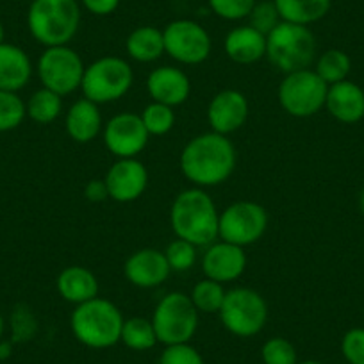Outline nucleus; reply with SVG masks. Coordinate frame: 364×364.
<instances>
[{"label": "nucleus", "mask_w": 364, "mask_h": 364, "mask_svg": "<svg viewBox=\"0 0 364 364\" xmlns=\"http://www.w3.org/2000/svg\"><path fill=\"white\" fill-rule=\"evenodd\" d=\"M225 288L222 282L211 281V279H202L200 282L193 286L190 293V299L193 306L197 307L198 313L205 314H218L223 300H225Z\"/></svg>", "instance_id": "nucleus-29"}, {"label": "nucleus", "mask_w": 364, "mask_h": 364, "mask_svg": "<svg viewBox=\"0 0 364 364\" xmlns=\"http://www.w3.org/2000/svg\"><path fill=\"white\" fill-rule=\"evenodd\" d=\"M2 336H4V318L0 314V339H2Z\"/></svg>", "instance_id": "nucleus-43"}, {"label": "nucleus", "mask_w": 364, "mask_h": 364, "mask_svg": "<svg viewBox=\"0 0 364 364\" xmlns=\"http://www.w3.org/2000/svg\"><path fill=\"white\" fill-rule=\"evenodd\" d=\"M328 84L314 70H296L286 73L279 84V104L295 118H309L320 113L327 100Z\"/></svg>", "instance_id": "nucleus-8"}, {"label": "nucleus", "mask_w": 364, "mask_h": 364, "mask_svg": "<svg viewBox=\"0 0 364 364\" xmlns=\"http://www.w3.org/2000/svg\"><path fill=\"white\" fill-rule=\"evenodd\" d=\"M4 36H6V31H4V26H2V22H0V45L4 43Z\"/></svg>", "instance_id": "nucleus-42"}, {"label": "nucleus", "mask_w": 364, "mask_h": 364, "mask_svg": "<svg viewBox=\"0 0 364 364\" xmlns=\"http://www.w3.org/2000/svg\"><path fill=\"white\" fill-rule=\"evenodd\" d=\"M350 68H352V61H350L348 54L339 50V48H331V50H325L323 54L316 59V68H314V72H316L328 86H332V84L346 80Z\"/></svg>", "instance_id": "nucleus-28"}, {"label": "nucleus", "mask_w": 364, "mask_h": 364, "mask_svg": "<svg viewBox=\"0 0 364 364\" xmlns=\"http://www.w3.org/2000/svg\"><path fill=\"white\" fill-rule=\"evenodd\" d=\"M27 117L26 102L18 93L0 90V132H9L22 125Z\"/></svg>", "instance_id": "nucleus-31"}, {"label": "nucleus", "mask_w": 364, "mask_h": 364, "mask_svg": "<svg viewBox=\"0 0 364 364\" xmlns=\"http://www.w3.org/2000/svg\"><path fill=\"white\" fill-rule=\"evenodd\" d=\"M55 288L65 302L79 306L99 296V279L90 268L73 264L59 273Z\"/></svg>", "instance_id": "nucleus-22"}, {"label": "nucleus", "mask_w": 364, "mask_h": 364, "mask_svg": "<svg viewBox=\"0 0 364 364\" xmlns=\"http://www.w3.org/2000/svg\"><path fill=\"white\" fill-rule=\"evenodd\" d=\"M236 149L227 136L204 132L186 143L181 152V171L197 188L220 186L236 168Z\"/></svg>", "instance_id": "nucleus-1"}, {"label": "nucleus", "mask_w": 364, "mask_h": 364, "mask_svg": "<svg viewBox=\"0 0 364 364\" xmlns=\"http://www.w3.org/2000/svg\"><path fill=\"white\" fill-rule=\"evenodd\" d=\"M134 82V72L124 58L104 55L86 66L80 84L84 99L95 104L117 102L129 93Z\"/></svg>", "instance_id": "nucleus-6"}, {"label": "nucleus", "mask_w": 364, "mask_h": 364, "mask_svg": "<svg viewBox=\"0 0 364 364\" xmlns=\"http://www.w3.org/2000/svg\"><path fill=\"white\" fill-rule=\"evenodd\" d=\"M218 316L230 334L252 338L257 336L268 321V304L255 289L234 288L225 293Z\"/></svg>", "instance_id": "nucleus-9"}, {"label": "nucleus", "mask_w": 364, "mask_h": 364, "mask_svg": "<svg viewBox=\"0 0 364 364\" xmlns=\"http://www.w3.org/2000/svg\"><path fill=\"white\" fill-rule=\"evenodd\" d=\"M149 138L141 117L136 113L114 114L102 129L104 145L118 159L138 157L145 150Z\"/></svg>", "instance_id": "nucleus-13"}, {"label": "nucleus", "mask_w": 364, "mask_h": 364, "mask_svg": "<svg viewBox=\"0 0 364 364\" xmlns=\"http://www.w3.org/2000/svg\"><path fill=\"white\" fill-rule=\"evenodd\" d=\"M325 107L341 124H357L364 118V91L352 80L328 86Z\"/></svg>", "instance_id": "nucleus-19"}, {"label": "nucleus", "mask_w": 364, "mask_h": 364, "mask_svg": "<svg viewBox=\"0 0 364 364\" xmlns=\"http://www.w3.org/2000/svg\"><path fill=\"white\" fill-rule=\"evenodd\" d=\"M27 117L33 122L40 125L52 124L58 120L63 113V97L54 93V91L41 87V90L34 91L31 99L26 104Z\"/></svg>", "instance_id": "nucleus-26"}, {"label": "nucleus", "mask_w": 364, "mask_h": 364, "mask_svg": "<svg viewBox=\"0 0 364 364\" xmlns=\"http://www.w3.org/2000/svg\"><path fill=\"white\" fill-rule=\"evenodd\" d=\"M84 70H86V65L82 58L68 45L45 48L36 66L38 77L43 87L61 97L80 90Z\"/></svg>", "instance_id": "nucleus-10"}, {"label": "nucleus", "mask_w": 364, "mask_h": 364, "mask_svg": "<svg viewBox=\"0 0 364 364\" xmlns=\"http://www.w3.org/2000/svg\"><path fill=\"white\" fill-rule=\"evenodd\" d=\"M296 364H321L318 360H304V363H296Z\"/></svg>", "instance_id": "nucleus-45"}, {"label": "nucleus", "mask_w": 364, "mask_h": 364, "mask_svg": "<svg viewBox=\"0 0 364 364\" xmlns=\"http://www.w3.org/2000/svg\"><path fill=\"white\" fill-rule=\"evenodd\" d=\"M150 136H164L173 129L175 111L166 104L150 102L139 114Z\"/></svg>", "instance_id": "nucleus-30"}, {"label": "nucleus", "mask_w": 364, "mask_h": 364, "mask_svg": "<svg viewBox=\"0 0 364 364\" xmlns=\"http://www.w3.org/2000/svg\"><path fill=\"white\" fill-rule=\"evenodd\" d=\"M282 22L307 26L320 22L331 11L332 0H273Z\"/></svg>", "instance_id": "nucleus-25"}, {"label": "nucleus", "mask_w": 364, "mask_h": 364, "mask_svg": "<svg viewBox=\"0 0 364 364\" xmlns=\"http://www.w3.org/2000/svg\"><path fill=\"white\" fill-rule=\"evenodd\" d=\"M27 27L45 48L68 45L80 27L77 0H33L27 11Z\"/></svg>", "instance_id": "nucleus-3"}, {"label": "nucleus", "mask_w": 364, "mask_h": 364, "mask_svg": "<svg viewBox=\"0 0 364 364\" xmlns=\"http://www.w3.org/2000/svg\"><path fill=\"white\" fill-rule=\"evenodd\" d=\"M84 197L93 204H100V202L109 198V191H107L106 181L104 178H91L84 188Z\"/></svg>", "instance_id": "nucleus-40"}, {"label": "nucleus", "mask_w": 364, "mask_h": 364, "mask_svg": "<svg viewBox=\"0 0 364 364\" xmlns=\"http://www.w3.org/2000/svg\"><path fill=\"white\" fill-rule=\"evenodd\" d=\"M120 341L127 348L136 350V352H145V350L154 348L156 343H159L156 331H154L152 320L139 316L129 318V320L124 321Z\"/></svg>", "instance_id": "nucleus-27"}, {"label": "nucleus", "mask_w": 364, "mask_h": 364, "mask_svg": "<svg viewBox=\"0 0 364 364\" xmlns=\"http://www.w3.org/2000/svg\"><path fill=\"white\" fill-rule=\"evenodd\" d=\"M341 352L348 364H364V328H350L343 336Z\"/></svg>", "instance_id": "nucleus-38"}, {"label": "nucleus", "mask_w": 364, "mask_h": 364, "mask_svg": "<svg viewBox=\"0 0 364 364\" xmlns=\"http://www.w3.org/2000/svg\"><path fill=\"white\" fill-rule=\"evenodd\" d=\"M33 63L26 50L13 43L0 45V90L18 93L29 84Z\"/></svg>", "instance_id": "nucleus-23"}, {"label": "nucleus", "mask_w": 364, "mask_h": 364, "mask_svg": "<svg viewBox=\"0 0 364 364\" xmlns=\"http://www.w3.org/2000/svg\"><path fill=\"white\" fill-rule=\"evenodd\" d=\"M146 93L152 102L175 107L186 102L191 95V80L177 66H159L146 77Z\"/></svg>", "instance_id": "nucleus-18"}, {"label": "nucleus", "mask_w": 364, "mask_h": 364, "mask_svg": "<svg viewBox=\"0 0 364 364\" xmlns=\"http://www.w3.org/2000/svg\"><path fill=\"white\" fill-rule=\"evenodd\" d=\"M359 204H360V211H363V215H364V190H363V193H360Z\"/></svg>", "instance_id": "nucleus-44"}, {"label": "nucleus", "mask_w": 364, "mask_h": 364, "mask_svg": "<svg viewBox=\"0 0 364 364\" xmlns=\"http://www.w3.org/2000/svg\"><path fill=\"white\" fill-rule=\"evenodd\" d=\"M157 341L168 345L190 343L198 328V311L190 295L171 291L157 302L152 314Z\"/></svg>", "instance_id": "nucleus-7"}, {"label": "nucleus", "mask_w": 364, "mask_h": 364, "mask_svg": "<svg viewBox=\"0 0 364 364\" xmlns=\"http://www.w3.org/2000/svg\"><path fill=\"white\" fill-rule=\"evenodd\" d=\"M104 181L109 191V198L120 204H129L145 193L149 186V170L138 157L118 159L111 164Z\"/></svg>", "instance_id": "nucleus-14"}, {"label": "nucleus", "mask_w": 364, "mask_h": 364, "mask_svg": "<svg viewBox=\"0 0 364 364\" xmlns=\"http://www.w3.org/2000/svg\"><path fill=\"white\" fill-rule=\"evenodd\" d=\"M197 248L193 243L181 237H175L168 247L164 248V257L170 264L171 272H188L197 262Z\"/></svg>", "instance_id": "nucleus-32"}, {"label": "nucleus", "mask_w": 364, "mask_h": 364, "mask_svg": "<svg viewBox=\"0 0 364 364\" xmlns=\"http://www.w3.org/2000/svg\"><path fill=\"white\" fill-rule=\"evenodd\" d=\"M248 99L237 90H222L208 106V122L213 132L229 136L240 131L248 120Z\"/></svg>", "instance_id": "nucleus-16"}, {"label": "nucleus", "mask_w": 364, "mask_h": 364, "mask_svg": "<svg viewBox=\"0 0 364 364\" xmlns=\"http://www.w3.org/2000/svg\"><path fill=\"white\" fill-rule=\"evenodd\" d=\"M159 364H205L204 357L190 343L164 346L159 357Z\"/></svg>", "instance_id": "nucleus-37"}, {"label": "nucleus", "mask_w": 364, "mask_h": 364, "mask_svg": "<svg viewBox=\"0 0 364 364\" xmlns=\"http://www.w3.org/2000/svg\"><path fill=\"white\" fill-rule=\"evenodd\" d=\"M268 229V213L261 204L240 200L220 213L218 237L229 243L248 247L264 236Z\"/></svg>", "instance_id": "nucleus-11"}, {"label": "nucleus", "mask_w": 364, "mask_h": 364, "mask_svg": "<svg viewBox=\"0 0 364 364\" xmlns=\"http://www.w3.org/2000/svg\"><path fill=\"white\" fill-rule=\"evenodd\" d=\"M11 331L13 343L31 341L38 331V321L33 311L27 306H16L11 314Z\"/></svg>", "instance_id": "nucleus-35"}, {"label": "nucleus", "mask_w": 364, "mask_h": 364, "mask_svg": "<svg viewBox=\"0 0 364 364\" xmlns=\"http://www.w3.org/2000/svg\"><path fill=\"white\" fill-rule=\"evenodd\" d=\"M171 268L163 250L141 248L129 255L124 264V275L132 286L143 289L157 288L170 277Z\"/></svg>", "instance_id": "nucleus-17"}, {"label": "nucleus", "mask_w": 364, "mask_h": 364, "mask_svg": "<svg viewBox=\"0 0 364 364\" xmlns=\"http://www.w3.org/2000/svg\"><path fill=\"white\" fill-rule=\"evenodd\" d=\"M261 359L264 364H296L299 353L295 345L286 338H272L262 345Z\"/></svg>", "instance_id": "nucleus-34"}, {"label": "nucleus", "mask_w": 364, "mask_h": 364, "mask_svg": "<svg viewBox=\"0 0 364 364\" xmlns=\"http://www.w3.org/2000/svg\"><path fill=\"white\" fill-rule=\"evenodd\" d=\"M164 54L181 65H200L211 55L213 41L208 29L195 20H173L163 29Z\"/></svg>", "instance_id": "nucleus-12"}, {"label": "nucleus", "mask_w": 364, "mask_h": 364, "mask_svg": "<svg viewBox=\"0 0 364 364\" xmlns=\"http://www.w3.org/2000/svg\"><path fill=\"white\" fill-rule=\"evenodd\" d=\"M129 58L138 63H154L164 54L163 31L154 26L136 27L125 40Z\"/></svg>", "instance_id": "nucleus-24"}, {"label": "nucleus", "mask_w": 364, "mask_h": 364, "mask_svg": "<svg viewBox=\"0 0 364 364\" xmlns=\"http://www.w3.org/2000/svg\"><path fill=\"white\" fill-rule=\"evenodd\" d=\"M65 129L77 143H91L102 132V114L99 104L87 99H79L70 106L65 118Z\"/></svg>", "instance_id": "nucleus-21"}, {"label": "nucleus", "mask_w": 364, "mask_h": 364, "mask_svg": "<svg viewBox=\"0 0 364 364\" xmlns=\"http://www.w3.org/2000/svg\"><path fill=\"white\" fill-rule=\"evenodd\" d=\"M247 269V254L240 245L229 241H215L208 245L202 255V272L208 279L216 282H234Z\"/></svg>", "instance_id": "nucleus-15"}, {"label": "nucleus", "mask_w": 364, "mask_h": 364, "mask_svg": "<svg viewBox=\"0 0 364 364\" xmlns=\"http://www.w3.org/2000/svg\"><path fill=\"white\" fill-rule=\"evenodd\" d=\"M124 321V314L111 300L97 296L75 306L70 327L80 345L104 350L120 343Z\"/></svg>", "instance_id": "nucleus-4"}, {"label": "nucleus", "mask_w": 364, "mask_h": 364, "mask_svg": "<svg viewBox=\"0 0 364 364\" xmlns=\"http://www.w3.org/2000/svg\"><path fill=\"white\" fill-rule=\"evenodd\" d=\"M13 355V341L0 339V360H6Z\"/></svg>", "instance_id": "nucleus-41"}, {"label": "nucleus", "mask_w": 364, "mask_h": 364, "mask_svg": "<svg viewBox=\"0 0 364 364\" xmlns=\"http://www.w3.org/2000/svg\"><path fill=\"white\" fill-rule=\"evenodd\" d=\"M223 48L230 61L237 65H254L266 58V36L248 23L237 26L227 33Z\"/></svg>", "instance_id": "nucleus-20"}, {"label": "nucleus", "mask_w": 364, "mask_h": 364, "mask_svg": "<svg viewBox=\"0 0 364 364\" xmlns=\"http://www.w3.org/2000/svg\"><path fill=\"white\" fill-rule=\"evenodd\" d=\"M220 213L204 188H188L175 197L170 209V223L175 236L208 247L218 237Z\"/></svg>", "instance_id": "nucleus-2"}, {"label": "nucleus", "mask_w": 364, "mask_h": 364, "mask_svg": "<svg viewBox=\"0 0 364 364\" xmlns=\"http://www.w3.org/2000/svg\"><path fill=\"white\" fill-rule=\"evenodd\" d=\"M247 20L248 26L254 27L255 31L262 33L264 36H268V34L282 22L281 15H279L277 11V6H275L273 0H261V2H255V6L252 8Z\"/></svg>", "instance_id": "nucleus-33"}, {"label": "nucleus", "mask_w": 364, "mask_h": 364, "mask_svg": "<svg viewBox=\"0 0 364 364\" xmlns=\"http://www.w3.org/2000/svg\"><path fill=\"white\" fill-rule=\"evenodd\" d=\"M208 2L216 16L229 20V22H237L250 15L257 0H208Z\"/></svg>", "instance_id": "nucleus-36"}, {"label": "nucleus", "mask_w": 364, "mask_h": 364, "mask_svg": "<svg viewBox=\"0 0 364 364\" xmlns=\"http://www.w3.org/2000/svg\"><path fill=\"white\" fill-rule=\"evenodd\" d=\"M82 8L95 16H107L120 6V0H80Z\"/></svg>", "instance_id": "nucleus-39"}, {"label": "nucleus", "mask_w": 364, "mask_h": 364, "mask_svg": "<svg viewBox=\"0 0 364 364\" xmlns=\"http://www.w3.org/2000/svg\"><path fill=\"white\" fill-rule=\"evenodd\" d=\"M266 58L279 72L306 70L316 58V40L307 26L281 22L266 36Z\"/></svg>", "instance_id": "nucleus-5"}]
</instances>
